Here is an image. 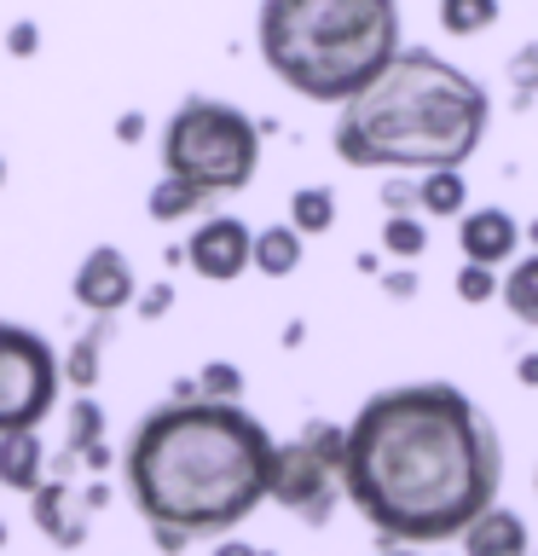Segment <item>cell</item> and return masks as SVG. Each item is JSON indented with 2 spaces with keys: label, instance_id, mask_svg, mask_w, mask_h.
<instances>
[{
  "label": "cell",
  "instance_id": "603a6c76",
  "mask_svg": "<svg viewBox=\"0 0 538 556\" xmlns=\"http://www.w3.org/2000/svg\"><path fill=\"white\" fill-rule=\"evenodd\" d=\"M382 243H388L394 255H417V250H423V226L406 220V215H394V220H388V232H382Z\"/></svg>",
  "mask_w": 538,
  "mask_h": 556
},
{
  "label": "cell",
  "instance_id": "9c48e42d",
  "mask_svg": "<svg viewBox=\"0 0 538 556\" xmlns=\"http://www.w3.org/2000/svg\"><path fill=\"white\" fill-rule=\"evenodd\" d=\"M249 250H255V232L243 220H232V215L203 220L197 232H191V243H185L191 267H197L203 278H215V285H232V278L249 267Z\"/></svg>",
  "mask_w": 538,
  "mask_h": 556
},
{
  "label": "cell",
  "instance_id": "ffe728a7",
  "mask_svg": "<svg viewBox=\"0 0 538 556\" xmlns=\"http://www.w3.org/2000/svg\"><path fill=\"white\" fill-rule=\"evenodd\" d=\"M145 208H151V220H185L191 208H203V191H197V186H185V180H174V174H168V180L151 191V203H145Z\"/></svg>",
  "mask_w": 538,
  "mask_h": 556
},
{
  "label": "cell",
  "instance_id": "d4e9b609",
  "mask_svg": "<svg viewBox=\"0 0 538 556\" xmlns=\"http://www.w3.org/2000/svg\"><path fill=\"white\" fill-rule=\"evenodd\" d=\"M510 81L521 87V93H538V41H527L515 52V64H510Z\"/></svg>",
  "mask_w": 538,
  "mask_h": 556
},
{
  "label": "cell",
  "instance_id": "ba28073f",
  "mask_svg": "<svg viewBox=\"0 0 538 556\" xmlns=\"http://www.w3.org/2000/svg\"><path fill=\"white\" fill-rule=\"evenodd\" d=\"M29 498H35V528H41L52 545L76 551L81 539H87V521H93V510H104V504H111V486L93 481L87 493H69V481L52 476V486L41 481Z\"/></svg>",
  "mask_w": 538,
  "mask_h": 556
},
{
  "label": "cell",
  "instance_id": "8fae6325",
  "mask_svg": "<svg viewBox=\"0 0 538 556\" xmlns=\"http://www.w3.org/2000/svg\"><path fill=\"white\" fill-rule=\"evenodd\" d=\"M41 481H47L41 429H7V434H0V486H12V493H35Z\"/></svg>",
  "mask_w": 538,
  "mask_h": 556
},
{
  "label": "cell",
  "instance_id": "f1b7e54d",
  "mask_svg": "<svg viewBox=\"0 0 538 556\" xmlns=\"http://www.w3.org/2000/svg\"><path fill=\"white\" fill-rule=\"evenodd\" d=\"M215 556H267V551H255V545H220Z\"/></svg>",
  "mask_w": 538,
  "mask_h": 556
},
{
  "label": "cell",
  "instance_id": "1f68e13d",
  "mask_svg": "<svg viewBox=\"0 0 538 556\" xmlns=\"http://www.w3.org/2000/svg\"><path fill=\"white\" fill-rule=\"evenodd\" d=\"M0 551H7V521H0Z\"/></svg>",
  "mask_w": 538,
  "mask_h": 556
},
{
  "label": "cell",
  "instance_id": "4fadbf2b",
  "mask_svg": "<svg viewBox=\"0 0 538 556\" xmlns=\"http://www.w3.org/2000/svg\"><path fill=\"white\" fill-rule=\"evenodd\" d=\"M515 250V220L503 215V208H481V215L463 220V255L481 261V267H492Z\"/></svg>",
  "mask_w": 538,
  "mask_h": 556
},
{
  "label": "cell",
  "instance_id": "e0dca14e",
  "mask_svg": "<svg viewBox=\"0 0 538 556\" xmlns=\"http://www.w3.org/2000/svg\"><path fill=\"white\" fill-rule=\"evenodd\" d=\"M330 220H336V198H330V191L324 186H302V191H295V198H290V226H295V232H330Z\"/></svg>",
  "mask_w": 538,
  "mask_h": 556
},
{
  "label": "cell",
  "instance_id": "30bf717a",
  "mask_svg": "<svg viewBox=\"0 0 538 556\" xmlns=\"http://www.w3.org/2000/svg\"><path fill=\"white\" fill-rule=\"evenodd\" d=\"M76 302L87 313H99V319H116V313L133 302V267H128V255L111 250V243L87 250V261L76 267Z\"/></svg>",
  "mask_w": 538,
  "mask_h": 556
},
{
  "label": "cell",
  "instance_id": "83f0119b",
  "mask_svg": "<svg viewBox=\"0 0 538 556\" xmlns=\"http://www.w3.org/2000/svg\"><path fill=\"white\" fill-rule=\"evenodd\" d=\"M139 134H145V111H128V116L116 122V139H121V146H139Z\"/></svg>",
  "mask_w": 538,
  "mask_h": 556
},
{
  "label": "cell",
  "instance_id": "cb8c5ba5",
  "mask_svg": "<svg viewBox=\"0 0 538 556\" xmlns=\"http://www.w3.org/2000/svg\"><path fill=\"white\" fill-rule=\"evenodd\" d=\"M35 47H41V24H35V17H17L7 29V52L12 59H35Z\"/></svg>",
  "mask_w": 538,
  "mask_h": 556
},
{
  "label": "cell",
  "instance_id": "52a82bcc",
  "mask_svg": "<svg viewBox=\"0 0 538 556\" xmlns=\"http://www.w3.org/2000/svg\"><path fill=\"white\" fill-rule=\"evenodd\" d=\"M336 469H342V434L312 424L302 441L272 452V486L267 493L290 510H302L307 521H324L330 498H336Z\"/></svg>",
  "mask_w": 538,
  "mask_h": 556
},
{
  "label": "cell",
  "instance_id": "5b68a950",
  "mask_svg": "<svg viewBox=\"0 0 538 556\" xmlns=\"http://www.w3.org/2000/svg\"><path fill=\"white\" fill-rule=\"evenodd\" d=\"M260 163V128L238 104L220 99H185L180 111L168 116L163 134V168L174 180L197 186L203 198L208 191H238L255 180Z\"/></svg>",
  "mask_w": 538,
  "mask_h": 556
},
{
  "label": "cell",
  "instance_id": "2e32d148",
  "mask_svg": "<svg viewBox=\"0 0 538 556\" xmlns=\"http://www.w3.org/2000/svg\"><path fill=\"white\" fill-rule=\"evenodd\" d=\"M104 342H111V325L99 319V325L87 330V337H81V342H76V348H69V354L59 359V365H64V377L76 382L81 394H87V389H93V382H99V359H104Z\"/></svg>",
  "mask_w": 538,
  "mask_h": 556
},
{
  "label": "cell",
  "instance_id": "ac0fdd59",
  "mask_svg": "<svg viewBox=\"0 0 538 556\" xmlns=\"http://www.w3.org/2000/svg\"><path fill=\"white\" fill-rule=\"evenodd\" d=\"M503 302H510V313L521 325H538V255L521 261V267L503 278Z\"/></svg>",
  "mask_w": 538,
  "mask_h": 556
},
{
  "label": "cell",
  "instance_id": "7402d4cb",
  "mask_svg": "<svg viewBox=\"0 0 538 556\" xmlns=\"http://www.w3.org/2000/svg\"><path fill=\"white\" fill-rule=\"evenodd\" d=\"M197 394H203V400H238V394H243V371H238V365H226V359L203 365Z\"/></svg>",
  "mask_w": 538,
  "mask_h": 556
},
{
  "label": "cell",
  "instance_id": "4dcf8cb0",
  "mask_svg": "<svg viewBox=\"0 0 538 556\" xmlns=\"http://www.w3.org/2000/svg\"><path fill=\"white\" fill-rule=\"evenodd\" d=\"M0 186H7V156H0Z\"/></svg>",
  "mask_w": 538,
  "mask_h": 556
},
{
  "label": "cell",
  "instance_id": "484cf974",
  "mask_svg": "<svg viewBox=\"0 0 538 556\" xmlns=\"http://www.w3.org/2000/svg\"><path fill=\"white\" fill-rule=\"evenodd\" d=\"M458 295H463V302H486V295H492V273H486L481 261H469L463 278H458Z\"/></svg>",
  "mask_w": 538,
  "mask_h": 556
},
{
  "label": "cell",
  "instance_id": "8992f818",
  "mask_svg": "<svg viewBox=\"0 0 538 556\" xmlns=\"http://www.w3.org/2000/svg\"><path fill=\"white\" fill-rule=\"evenodd\" d=\"M64 365L47 337L0 319V434L7 429H41V417L59 406Z\"/></svg>",
  "mask_w": 538,
  "mask_h": 556
},
{
  "label": "cell",
  "instance_id": "44dd1931",
  "mask_svg": "<svg viewBox=\"0 0 538 556\" xmlns=\"http://www.w3.org/2000/svg\"><path fill=\"white\" fill-rule=\"evenodd\" d=\"M423 203L434 208V215H451V208H463V180H458V168H434L428 186H423Z\"/></svg>",
  "mask_w": 538,
  "mask_h": 556
},
{
  "label": "cell",
  "instance_id": "d6986e66",
  "mask_svg": "<svg viewBox=\"0 0 538 556\" xmlns=\"http://www.w3.org/2000/svg\"><path fill=\"white\" fill-rule=\"evenodd\" d=\"M440 24L446 35H481L486 24H498V0H440Z\"/></svg>",
  "mask_w": 538,
  "mask_h": 556
},
{
  "label": "cell",
  "instance_id": "277c9868",
  "mask_svg": "<svg viewBox=\"0 0 538 556\" xmlns=\"http://www.w3.org/2000/svg\"><path fill=\"white\" fill-rule=\"evenodd\" d=\"M399 52L394 0H260V59L312 104H347Z\"/></svg>",
  "mask_w": 538,
  "mask_h": 556
},
{
  "label": "cell",
  "instance_id": "7c38bea8",
  "mask_svg": "<svg viewBox=\"0 0 538 556\" xmlns=\"http://www.w3.org/2000/svg\"><path fill=\"white\" fill-rule=\"evenodd\" d=\"M469 556H527V528H521V516H510V510H486L469 521Z\"/></svg>",
  "mask_w": 538,
  "mask_h": 556
},
{
  "label": "cell",
  "instance_id": "f546056e",
  "mask_svg": "<svg viewBox=\"0 0 538 556\" xmlns=\"http://www.w3.org/2000/svg\"><path fill=\"white\" fill-rule=\"evenodd\" d=\"M521 377H527V382H538V359H527V365H521Z\"/></svg>",
  "mask_w": 538,
  "mask_h": 556
},
{
  "label": "cell",
  "instance_id": "9a60e30c",
  "mask_svg": "<svg viewBox=\"0 0 538 556\" xmlns=\"http://www.w3.org/2000/svg\"><path fill=\"white\" fill-rule=\"evenodd\" d=\"M249 261H255V267L267 273V278L295 273V261H302V232H295V226H267V232L255 238Z\"/></svg>",
  "mask_w": 538,
  "mask_h": 556
},
{
  "label": "cell",
  "instance_id": "6da1fadb",
  "mask_svg": "<svg viewBox=\"0 0 538 556\" xmlns=\"http://www.w3.org/2000/svg\"><path fill=\"white\" fill-rule=\"evenodd\" d=\"M342 481L382 533L446 539L492 504L498 441L458 389H394L342 434Z\"/></svg>",
  "mask_w": 538,
  "mask_h": 556
},
{
  "label": "cell",
  "instance_id": "5bb4252c",
  "mask_svg": "<svg viewBox=\"0 0 538 556\" xmlns=\"http://www.w3.org/2000/svg\"><path fill=\"white\" fill-rule=\"evenodd\" d=\"M99 441H104V412L81 394L76 406H69V441H64V452H59V458H52L47 469H52V476H69V469H81V464H76L81 452L99 446Z\"/></svg>",
  "mask_w": 538,
  "mask_h": 556
},
{
  "label": "cell",
  "instance_id": "3957f363",
  "mask_svg": "<svg viewBox=\"0 0 538 556\" xmlns=\"http://www.w3.org/2000/svg\"><path fill=\"white\" fill-rule=\"evenodd\" d=\"M486 128V93L434 52H394L371 87L347 99L336 156L354 168H458Z\"/></svg>",
  "mask_w": 538,
  "mask_h": 556
},
{
  "label": "cell",
  "instance_id": "7a4b0ae2",
  "mask_svg": "<svg viewBox=\"0 0 538 556\" xmlns=\"http://www.w3.org/2000/svg\"><path fill=\"white\" fill-rule=\"evenodd\" d=\"M272 434L238 400L180 394L156 406L121 452V476L156 545L180 551L203 533H226L267 498Z\"/></svg>",
  "mask_w": 538,
  "mask_h": 556
},
{
  "label": "cell",
  "instance_id": "4316f807",
  "mask_svg": "<svg viewBox=\"0 0 538 556\" xmlns=\"http://www.w3.org/2000/svg\"><path fill=\"white\" fill-rule=\"evenodd\" d=\"M168 307H174V290H168V285H151L145 302H139V313H145V319H163Z\"/></svg>",
  "mask_w": 538,
  "mask_h": 556
}]
</instances>
